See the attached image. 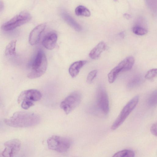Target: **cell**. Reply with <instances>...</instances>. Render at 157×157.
<instances>
[{
	"label": "cell",
	"mask_w": 157,
	"mask_h": 157,
	"mask_svg": "<svg viewBox=\"0 0 157 157\" xmlns=\"http://www.w3.org/2000/svg\"><path fill=\"white\" fill-rule=\"evenodd\" d=\"M87 63L86 60H80L75 62L71 65L69 69L70 75L72 78L76 77L80 69Z\"/></svg>",
	"instance_id": "5bb4252c"
},
{
	"label": "cell",
	"mask_w": 157,
	"mask_h": 157,
	"mask_svg": "<svg viewBox=\"0 0 157 157\" xmlns=\"http://www.w3.org/2000/svg\"><path fill=\"white\" fill-rule=\"evenodd\" d=\"M132 31L134 34L138 35H143L147 33V30L146 28L139 25L134 26L132 28Z\"/></svg>",
	"instance_id": "44dd1931"
},
{
	"label": "cell",
	"mask_w": 157,
	"mask_h": 157,
	"mask_svg": "<svg viewBox=\"0 0 157 157\" xmlns=\"http://www.w3.org/2000/svg\"><path fill=\"white\" fill-rule=\"evenodd\" d=\"M45 27V24H41L35 27L31 31L29 36V42L31 45H35L39 42L41 34Z\"/></svg>",
	"instance_id": "30bf717a"
},
{
	"label": "cell",
	"mask_w": 157,
	"mask_h": 157,
	"mask_svg": "<svg viewBox=\"0 0 157 157\" xmlns=\"http://www.w3.org/2000/svg\"><path fill=\"white\" fill-rule=\"evenodd\" d=\"M139 100V96L136 95L132 98L124 106L112 124L111 129L112 130L116 129L123 123L128 116L135 108Z\"/></svg>",
	"instance_id": "277c9868"
},
{
	"label": "cell",
	"mask_w": 157,
	"mask_h": 157,
	"mask_svg": "<svg viewBox=\"0 0 157 157\" xmlns=\"http://www.w3.org/2000/svg\"><path fill=\"white\" fill-rule=\"evenodd\" d=\"M21 142L18 139H14L6 142L5 148L2 155L4 157H13L19 151L21 147Z\"/></svg>",
	"instance_id": "ba28073f"
},
{
	"label": "cell",
	"mask_w": 157,
	"mask_h": 157,
	"mask_svg": "<svg viewBox=\"0 0 157 157\" xmlns=\"http://www.w3.org/2000/svg\"><path fill=\"white\" fill-rule=\"evenodd\" d=\"M151 133L155 136H157V124L155 123L152 124L150 128Z\"/></svg>",
	"instance_id": "d4e9b609"
},
{
	"label": "cell",
	"mask_w": 157,
	"mask_h": 157,
	"mask_svg": "<svg viewBox=\"0 0 157 157\" xmlns=\"http://www.w3.org/2000/svg\"><path fill=\"white\" fill-rule=\"evenodd\" d=\"M106 48L105 43L102 41L100 42L90 51L89 54V57L92 59H97Z\"/></svg>",
	"instance_id": "4fadbf2b"
},
{
	"label": "cell",
	"mask_w": 157,
	"mask_h": 157,
	"mask_svg": "<svg viewBox=\"0 0 157 157\" xmlns=\"http://www.w3.org/2000/svg\"><path fill=\"white\" fill-rule=\"evenodd\" d=\"M96 101L99 109L104 114H107L109 111V100L107 92L102 86H100L97 90Z\"/></svg>",
	"instance_id": "52a82bcc"
},
{
	"label": "cell",
	"mask_w": 157,
	"mask_h": 157,
	"mask_svg": "<svg viewBox=\"0 0 157 157\" xmlns=\"http://www.w3.org/2000/svg\"><path fill=\"white\" fill-rule=\"evenodd\" d=\"M48 148L59 153L66 152L70 148L71 141L68 138L54 135L47 140Z\"/></svg>",
	"instance_id": "3957f363"
},
{
	"label": "cell",
	"mask_w": 157,
	"mask_h": 157,
	"mask_svg": "<svg viewBox=\"0 0 157 157\" xmlns=\"http://www.w3.org/2000/svg\"><path fill=\"white\" fill-rule=\"evenodd\" d=\"M42 94L39 90L30 89L23 91L19 95L17 101L20 103L23 101L33 102L38 101L42 97Z\"/></svg>",
	"instance_id": "9c48e42d"
},
{
	"label": "cell",
	"mask_w": 157,
	"mask_h": 157,
	"mask_svg": "<svg viewBox=\"0 0 157 157\" xmlns=\"http://www.w3.org/2000/svg\"><path fill=\"white\" fill-rule=\"evenodd\" d=\"M82 95L79 92H73L67 96L60 103V106L65 113L68 114L80 103Z\"/></svg>",
	"instance_id": "8992f818"
},
{
	"label": "cell",
	"mask_w": 157,
	"mask_h": 157,
	"mask_svg": "<svg viewBox=\"0 0 157 157\" xmlns=\"http://www.w3.org/2000/svg\"><path fill=\"white\" fill-rule=\"evenodd\" d=\"M157 70L156 68H153L149 70L146 74L145 78L147 79H152L157 75Z\"/></svg>",
	"instance_id": "603a6c76"
},
{
	"label": "cell",
	"mask_w": 157,
	"mask_h": 157,
	"mask_svg": "<svg viewBox=\"0 0 157 157\" xmlns=\"http://www.w3.org/2000/svg\"><path fill=\"white\" fill-rule=\"evenodd\" d=\"M135 62V59L132 56H128L121 62L117 65L121 71L130 70L132 67Z\"/></svg>",
	"instance_id": "9a60e30c"
},
{
	"label": "cell",
	"mask_w": 157,
	"mask_h": 157,
	"mask_svg": "<svg viewBox=\"0 0 157 157\" xmlns=\"http://www.w3.org/2000/svg\"><path fill=\"white\" fill-rule=\"evenodd\" d=\"M16 42L17 40H12L7 45L5 51L6 55L12 56L15 55Z\"/></svg>",
	"instance_id": "2e32d148"
},
{
	"label": "cell",
	"mask_w": 157,
	"mask_h": 157,
	"mask_svg": "<svg viewBox=\"0 0 157 157\" xmlns=\"http://www.w3.org/2000/svg\"><path fill=\"white\" fill-rule=\"evenodd\" d=\"M61 15L63 20L76 31H80L81 30L80 25L67 12L64 11H61Z\"/></svg>",
	"instance_id": "7c38bea8"
},
{
	"label": "cell",
	"mask_w": 157,
	"mask_h": 157,
	"mask_svg": "<svg viewBox=\"0 0 157 157\" xmlns=\"http://www.w3.org/2000/svg\"><path fill=\"white\" fill-rule=\"evenodd\" d=\"M139 77H136L130 81L128 84V87L130 89L132 88L137 86L140 82Z\"/></svg>",
	"instance_id": "7402d4cb"
},
{
	"label": "cell",
	"mask_w": 157,
	"mask_h": 157,
	"mask_svg": "<svg viewBox=\"0 0 157 157\" xmlns=\"http://www.w3.org/2000/svg\"><path fill=\"white\" fill-rule=\"evenodd\" d=\"M4 7V5L2 2L0 1V11L2 10Z\"/></svg>",
	"instance_id": "484cf974"
},
{
	"label": "cell",
	"mask_w": 157,
	"mask_h": 157,
	"mask_svg": "<svg viewBox=\"0 0 157 157\" xmlns=\"http://www.w3.org/2000/svg\"><path fill=\"white\" fill-rule=\"evenodd\" d=\"M121 71V70L117 66L113 68L108 74L109 82L110 83L114 82L118 74Z\"/></svg>",
	"instance_id": "ac0fdd59"
},
{
	"label": "cell",
	"mask_w": 157,
	"mask_h": 157,
	"mask_svg": "<svg viewBox=\"0 0 157 157\" xmlns=\"http://www.w3.org/2000/svg\"><path fill=\"white\" fill-rule=\"evenodd\" d=\"M120 36L122 38H124V34L123 32H122L120 34Z\"/></svg>",
	"instance_id": "4316f807"
},
{
	"label": "cell",
	"mask_w": 157,
	"mask_h": 157,
	"mask_svg": "<svg viewBox=\"0 0 157 157\" xmlns=\"http://www.w3.org/2000/svg\"><path fill=\"white\" fill-rule=\"evenodd\" d=\"M98 73L97 70H95L91 71L88 74L86 81L89 83H91L94 78L96 76Z\"/></svg>",
	"instance_id": "cb8c5ba5"
},
{
	"label": "cell",
	"mask_w": 157,
	"mask_h": 157,
	"mask_svg": "<svg viewBox=\"0 0 157 157\" xmlns=\"http://www.w3.org/2000/svg\"><path fill=\"white\" fill-rule=\"evenodd\" d=\"M148 105L151 107H154L157 104V91H154L150 95L147 99Z\"/></svg>",
	"instance_id": "ffe728a7"
},
{
	"label": "cell",
	"mask_w": 157,
	"mask_h": 157,
	"mask_svg": "<svg viewBox=\"0 0 157 157\" xmlns=\"http://www.w3.org/2000/svg\"><path fill=\"white\" fill-rule=\"evenodd\" d=\"M134 152L130 150L124 149L119 151L114 154V157H133L135 156Z\"/></svg>",
	"instance_id": "d6986e66"
},
{
	"label": "cell",
	"mask_w": 157,
	"mask_h": 157,
	"mask_svg": "<svg viewBox=\"0 0 157 157\" xmlns=\"http://www.w3.org/2000/svg\"><path fill=\"white\" fill-rule=\"evenodd\" d=\"M57 40V36L55 32H51L47 33L43 39L42 45L47 49L51 50L56 45Z\"/></svg>",
	"instance_id": "8fae6325"
},
{
	"label": "cell",
	"mask_w": 157,
	"mask_h": 157,
	"mask_svg": "<svg viewBox=\"0 0 157 157\" xmlns=\"http://www.w3.org/2000/svg\"><path fill=\"white\" fill-rule=\"evenodd\" d=\"M40 121L37 114L25 111H17L9 118L5 119L7 125L15 128H25L33 126L38 124Z\"/></svg>",
	"instance_id": "6da1fadb"
},
{
	"label": "cell",
	"mask_w": 157,
	"mask_h": 157,
	"mask_svg": "<svg viewBox=\"0 0 157 157\" xmlns=\"http://www.w3.org/2000/svg\"><path fill=\"white\" fill-rule=\"evenodd\" d=\"M30 14L28 12L23 11L3 24L1 29L6 31L13 30L29 21L31 19Z\"/></svg>",
	"instance_id": "5b68a950"
},
{
	"label": "cell",
	"mask_w": 157,
	"mask_h": 157,
	"mask_svg": "<svg viewBox=\"0 0 157 157\" xmlns=\"http://www.w3.org/2000/svg\"><path fill=\"white\" fill-rule=\"evenodd\" d=\"M47 66V59L45 53L42 50H39L33 61L27 77L30 79L40 77L46 72Z\"/></svg>",
	"instance_id": "7a4b0ae2"
},
{
	"label": "cell",
	"mask_w": 157,
	"mask_h": 157,
	"mask_svg": "<svg viewBox=\"0 0 157 157\" xmlns=\"http://www.w3.org/2000/svg\"><path fill=\"white\" fill-rule=\"evenodd\" d=\"M75 12L77 16L89 17L91 15L89 10L86 7L82 5L77 6L75 9Z\"/></svg>",
	"instance_id": "e0dca14e"
}]
</instances>
